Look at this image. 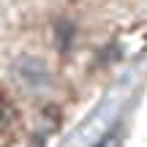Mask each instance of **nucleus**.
Returning a JSON list of instances; mask_svg holds the SVG:
<instances>
[{"instance_id":"nucleus-1","label":"nucleus","mask_w":147,"mask_h":147,"mask_svg":"<svg viewBox=\"0 0 147 147\" xmlns=\"http://www.w3.org/2000/svg\"><path fill=\"white\" fill-rule=\"evenodd\" d=\"M16 123H19V115H16V106L11 104V98L0 90V142L11 139Z\"/></svg>"}]
</instances>
